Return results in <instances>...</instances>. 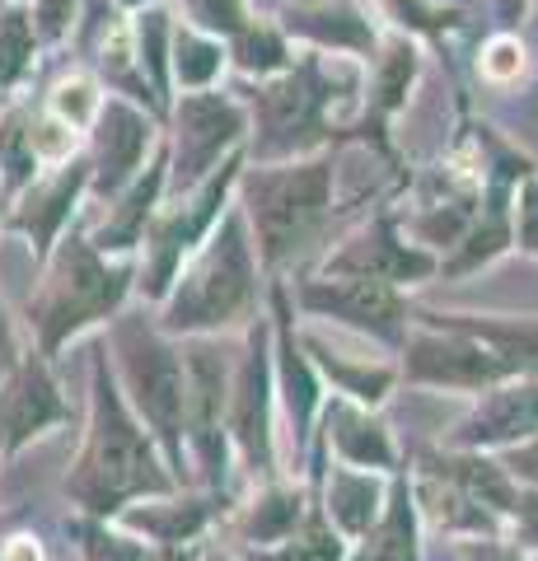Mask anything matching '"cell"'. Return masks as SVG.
Listing matches in <instances>:
<instances>
[{
    "mask_svg": "<svg viewBox=\"0 0 538 561\" xmlns=\"http://www.w3.org/2000/svg\"><path fill=\"white\" fill-rule=\"evenodd\" d=\"M164 468L169 463L154 454V440L131 416V402L117 393L108 365L99 356L94 393H90V435H84L76 472L66 478V496L90 519H113L136 496H169L179 478Z\"/></svg>",
    "mask_w": 538,
    "mask_h": 561,
    "instance_id": "1",
    "label": "cell"
},
{
    "mask_svg": "<svg viewBox=\"0 0 538 561\" xmlns=\"http://www.w3.org/2000/svg\"><path fill=\"white\" fill-rule=\"evenodd\" d=\"M164 332L173 337H211L230 323H249L257 313V253L249 243L244 210L216 220L202 249L183 262L179 280L164 295Z\"/></svg>",
    "mask_w": 538,
    "mask_h": 561,
    "instance_id": "2",
    "label": "cell"
},
{
    "mask_svg": "<svg viewBox=\"0 0 538 561\" xmlns=\"http://www.w3.org/2000/svg\"><path fill=\"white\" fill-rule=\"evenodd\" d=\"M43 262V286L28 295V328L38 332V351L51 360L84 328L117 319L131 290V272L113 267L84 234H61Z\"/></svg>",
    "mask_w": 538,
    "mask_h": 561,
    "instance_id": "3",
    "label": "cell"
},
{
    "mask_svg": "<svg viewBox=\"0 0 538 561\" xmlns=\"http://www.w3.org/2000/svg\"><path fill=\"white\" fill-rule=\"evenodd\" d=\"M333 183H337L333 154H314V160L305 154V160L257 164L239 173L244 216L257 234V257L267 267L290 262L328 225V216H333Z\"/></svg>",
    "mask_w": 538,
    "mask_h": 561,
    "instance_id": "4",
    "label": "cell"
},
{
    "mask_svg": "<svg viewBox=\"0 0 538 561\" xmlns=\"http://www.w3.org/2000/svg\"><path fill=\"white\" fill-rule=\"evenodd\" d=\"M337 70L342 57L328 61L323 51H309L282 76L257 80L253 90V150L263 164L305 160L328 136V103L337 99Z\"/></svg>",
    "mask_w": 538,
    "mask_h": 561,
    "instance_id": "5",
    "label": "cell"
},
{
    "mask_svg": "<svg viewBox=\"0 0 538 561\" xmlns=\"http://www.w3.org/2000/svg\"><path fill=\"white\" fill-rule=\"evenodd\" d=\"M113 351L123 365V383L150 440L164 449V463L183 472V402H187V375L183 351L169 342V332H154L146 319L123 313L113 323Z\"/></svg>",
    "mask_w": 538,
    "mask_h": 561,
    "instance_id": "6",
    "label": "cell"
},
{
    "mask_svg": "<svg viewBox=\"0 0 538 561\" xmlns=\"http://www.w3.org/2000/svg\"><path fill=\"white\" fill-rule=\"evenodd\" d=\"M239 160H225L211 179L197 183L183 202H173L169 210H154L146 225V262H141V290L150 300H164L169 286L179 280L183 262L202 249V239L216 230L220 206L230 197V187L239 183Z\"/></svg>",
    "mask_w": 538,
    "mask_h": 561,
    "instance_id": "7",
    "label": "cell"
},
{
    "mask_svg": "<svg viewBox=\"0 0 538 561\" xmlns=\"http://www.w3.org/2000/svg\"><path fill=\"white\" fill-rule=\"evenodd\" d=\"M249 131L244 103L216 90H193L173 108V150H169V183L193 192L216 173V164L230 154Z\"/></svg>",
    "mask_w": 538,
    "mask_h": 561,
    "instance_id": "8",
    "label": "cell"
},
{
    "mask_svg": "<svg viewBox=\"0 0 538 561\" xmlns=\"http://www.w3.org/2000/svg\"><path fill=\"white\" fill-rule=\"evenodd\" d=\"M183 375H187V402H183V440L202 459V478L225 486L230 468V431H225V408H230V370L220 360V346L211 337H193L183 346Z\"/></svg>",
    "mask_w": 538,
    "mask_h": 561,
    "instance_id": "9",
    "label": "cell"
},
{
    "mask_svg": "<svg viewBox=\"0 0 538 561\" xmlns=\"http://www.w3.org/2000/svg\"><path fill=\"white\" fill-rule=\"evenodd\" d=\"M272 342L267 328L257 323L249 332V346L239 356V370L230 375V408H225V431H230L234 454L253 472H272L276 440H272Z\"/></svg>",
    "mask_w": 538,
    "mask_h": 561,
    "instance_id": "10",
    "label": "cell"
},
{
    "mask_svg": "<svg viewBox=\"0 0 538 561\" xmlns=\"http://www.w3.org/2000/svg\"><path fill=\"white\" fill-rule=\"evenodd\" d=\"M295 300H300L309 313H319V319H337L346 328H360L379 342H403L408 305H403V290L385 286V280L319 276V280H305Z\"/></svg>",
    "mask_w": 538,
    "mask_h": 561,
    "instance_id": "11",
    "label": "cell"
},
{
    "mask_svg": "<svg viewBox=\"0 0 538 561\" xmlns=\"http://www.w3.org/2000/svg\"><path fill=\"white\" fill-rule=\"evenodd\" d=\"M154 146V122L131 99L103 94V108L90 127V187L99 197H117L136 173H141L146 150Z\"/></svg>",
    "mask_w": 538,
    "mask_h": 561,
    "instance_id": "12",
    "label": "cell"
},
{
    "mask_svg": "<svg viewBox=\"0 0 538 561\" xmlns=\"http://www.w3.org/2000/svg\"><path fill=\"white\" fill-rule=\"evenodd\" d=\"M534 435H538V375H519L482 389L473 412L455 426V445L488 454V449L525 445Z\"/></svg>",
    "mask_w": 538,
    "mask_h": 561,
    "instance_id": "13",
    "label": "cell"
},
{
    "mask_svg": "<svg viewBox=\"0 0 538 561\" xmlns=\"http://www.w3.org/2000/svg\"><path fill=\"white\" fill-rule=\"evenodd\" d=\"M431 272H436V257L398 239L393 216L370 220L366 230L352 234L323 262V276H366V280H385V286H398V290L426 280Z\"/></svg>",
    "mask_w": 538,
    "mask_h": 561,
    "instance_id": "14",
    "label": "cell"
},
{
    "mask_svg": "<svg viewBox=\"0 0 538 561\" xmlns=\"http://www.w3.org/2000/svg\"><path fill=\"white\" fill-rule=\"evenodd\" d=\"M57 421H66V402L47 370V356L24 351L20 365L5 375V389H0V454L24 449L33 435H43Z\"/></svg>",
    "mask_w": 538,
    "mask_h": 561,
    "instance_id": "15",
    "label": "cell"
},
{
    "mask_svg": "<svg viewBox=\"0 0 538 561\" xmlns=\"http://www.w3.org/2000/svg\"><path fill=\"white\" fill-rule=\"evenodd\" d=\"M90 192V160H66L57 164V173L47 179H33L24 192H20V206L10 210V230L28 239V249L47 257L51 243L66 234V225L76 216V202Z\"/></svg>",
    "mask_w": 538,
    "mask_h": 561,
    "instance_id": "16",
    "label": "cell"
},
{
    "mask_svg": "<svg viewBox=\"0 0 538 561\" xmlns=\"http://www.w3.org/2000/svg\"><path fill=\"white\" fill-rule=\"evenodd\" d=\"M286 33L314 43L319 51H375V24L370 14L352 0H295L286 10Z\"/></svg>",
    "mask_w": 538,
    "mask_h": 561,
    "instance_id": "17",
    "label": "cell"
},
{
    "mask_svg": "<svg viewBox=\"0 0 538 561\" xmlns=\"http://www.w3.org/2000/svg\"><path fill=\"white\" fill-rule=\"evenodd\" d=\"M164 187H169V154H160V160H154L146 173H136V179L113 197L108 220H103L99 234L90 239L94 249L103 257H108V253H131L136 243L146 239V225H150L154 210H160Z\"/></svg>",
    "mask_w": 538,
    "mask_h": 561,
    "instance_id": "18",
    "label": "cell"
},
{
    "mask_svg": "<svg viewBox=\"0 0 538 561\" xmlns=\"http://www.w3.org/2000/svg\"><path fill=\"white\" fill-rule=\"evenodd\" d=\"M328 449H337V459L346 468H370V472H389L393 468V445H389V431L370 416V408L360 402H328Z\"/></svg>",
    "mask_w": 538,
    "mask_h": 561,
    "instance_id": "19",
    "label": "cell"
},
{
    "mask_svg": "<svg viewBox=\"0 0 538 561\" xmlns=\"http://www.w3.org/2000/svg\"><path fill=\"white\" fill-rule=\"evenodd\" d=\"M272 300H276V356H282L276 360V370H272V379L282 383V393H286V412L295 421V445H305L309 421H314V412H319V379H314V370H309L305 346H295V337H290L286 290L272 286Z\"/></svg>",
    "mask_w": 538,
    "mask_h": 561,
    "instance_id": "20",
    "label": "cell"
},
{
    "mask_svg": "<svg viewBox=\"0 0 538 561\" xmlns=\"http://www.w3.org/2000/svg\"><path fill=\"white\" fill-rule=\"evenodd\" d=\"M385 501H389V491H385V478H379V472H370V468H346V463H337L333 472H328L323 515H328V524H333L337 534L360 538L379 519Z\"/></svg>",
    "mask_w": 538,
    "mask_h": 561,
    "instance_id": "21",
    "label": "cell"
},
{
    "mask_svg": "<svg viewBox=\"0 0 538 561\" xmlns=\"http://www.w3.org/2000/svg\"><path fill=\"white\" fill-rule=\"evenodd\" d=\"M352 561H416V496L412 482H393L385 511L360 534V552Z\"/></svg>",
    "mask_w": 538,
    "mask_h": 561,
    "instance_id": "22",
    "label": "cell"
},
{
    "mask_svg": "<svg viewBox=\"0 0 538 561\" xmlns=\"http://www.w3.org/2000/svg\"><path fill=\"white\" fill-rule=\"evenodd\" d=\"M305 351H309V360H314L319 370L333 379V389H337L346 402H360V408H379V402L389 398V389H393V370H389V365H356V360L337 356V351H328L319 337H309Z\"/></svg>",
    "mask_w": 538,
    "mask_h": 561,
    "instance_id": "23",
    "label": "cell"
},
{
    "mask_svg": "<svg viewBox=\"0 0 538 561\" xmlns=\"http://www.w3.org/2000/svg\"><path fill=\"white\" fill-rule=\"evenodd\" d=\"M300 519H305V491L300 486H267L244 511L239 529H244V538L257 542V548H276L282 538L300 529Z\"/></svg>",
    "mask_w": 538,
    "mask_h": 561,
    "instance_id": "24",
    "label": "cell"
},
{
    "mask_svg": "<svg viewBox=\"0 0 538 561\" xmlns=\"http://www.w3.org/2000/svg\"><path fill=\"white\" fill-rule=\"evenodd\" d=\"M131 47H136V66L150 84V94L160 108H169V51H173V28H169V14L164 10H136V24H131Z\"/></svg>",
    "mask_w": 538,
    "mask_h": 561,
    "instance_id": "25",
    "label": "cell"
},
{
    "mask_svg": "<svg viewBox=\"0 0 538 561\" xmlns=\"http://www.w3.org/2000/svg\"><path fill=\"white\" fill-rule=\"evenodd\" d=\"M38 150H33V113L24 103L0 108V183L5 192H24L38 179Z\"/></svg>",
    "mask_w": 538,
    "mask_h": 561,
    "instance_id": "26",
    "label": "cell"
},
{
    "mask_svg": "<svg viewBox=\"0 0 538 561\" xmlns=\"http://www.w3.org/2000/svg\"><path fill=\"white\" fill-rule=\"evenodd\" d=\"M220 70H225V47H220V38H211V33H202V28H173L169 76L179 80L187 94H193V90H211Z\"/></svg>",
    "mask_w": 538,
    "mask_h": 561,
    "instance_id": "27",
    "label": "cell"
},
{
    "mask_svg": "<svg viewBox=\"0 0 538 561\" xmlns=\"http://www.w3.org/2000/svg\"><path fill=\"white\" fill-rule=\"evenodd\" d=\"M206 505L211 501H187V505H146V511H123L131 529H146L150 542H193L206 529Z\"/></svg>",
    "mask_w": 538,
    "mask_h": 561,
    "instance_id": "28",
    "label": "cell"
},
{
    "mask_svg": "<svg viewBox=\"0 0 538 561\" xmlns=\"http://www.w3.org/2000/svg\"><path fill=\"white\" fill-rule=\"evenodd\" d=\"M412 76H416V47H412L408 38H393L385 51H379L375 90H370V108H375V117H389L393 108H403Z\"/></svg>",
    "mask_w": 538,
    "mask_h": 561,
    "instance_id": "29",
    "label": "cell"
},
{
    "mask_svg": "<svg viewBox=\"0 0 538 561\" xmlns=\"http://www.w3.org/2000/svg\"><path fill=\"white\" fill-rule=\"evenodd\" d=\"M230 57H234V66L244 70V76L272 80V76H282V70L290 66V47H286V38H282V28H267V24L253 20V24L230 43Z\"/></svg>",
    "mask_w": 538,
    "mask_h": 561,
    "instance_id": "30",
    "label": "cell"
},
{
    "mask_svg": "<svg viewBox=\"0 0 538 561\" xmlns=\"http://www.w3.org/2000/svg\"><path fill=\"white\" fill-rule=\"evenodd\" d=\"M33 47H38V33L24 5H0V90L24 80V70L33 66Z\"/></svg>",
    "mask_w": 538,
    "mask_h": 561,
    "instance_id": "31",
    "label": "cell"
},
{
    "mask_svg": "<svg viewBox=\"0 0 538 561\" xmlns=\"http://www.w3.org/2000/svg\"><path fill=\"white\" fill-rule=\"evenodd\" d=\"M263 561H342V538L323 511H305L300 529L276 542V552H267Z\"/></svg>",
    "mask_w": 538,
    "mask_h": 561,
    "instance_id": "32",
    "label": "cell"
},
{
    "mask_svg": "<svg viewBox=\"0 0 538 561\" xmlns=\"http://www.w3.org/2000/svg\"><path fill=\"white\" fill-rule=\"evenodd\" d=\"M99 108H103V94L90 76H66V80L51 84V94H47V113L57 122H66L76 136L94 127Z\"/></svg>",
    "mask_w": 538,
    "mask_h": 561,
    "instance_id": "33",
    "label": "cell"
},
{
    "mask_svg": "<svg viewBox=\"0 0 538 561\" xmlns=\"http://www.w3.org/2000/svg\"><path fill=\"white\" fill-rule=\"evenodd\" d=\"M183 14L193 20V28L211 33V38H239L249 24H253V10L249 0H179Z\"/></svg>",
    "mask_w": 538,
    "mask_h": 561,
    "instance_id": "34",
    "label": "cell"
},
{
    "mask_svg": "<svg viewBox=\"0 0 538 561\" xmlns=\"http://www.w3.org/2000/svg\"><path fill=\"white\" fill-rule=\"evenodd\" d=\"M80 538H84V557L90 561H141L146 548L127 534H113L108 519H84L80 524Z\"/></svg>",
    "mask_w": 538,
    "mask_h": 561,
    "instance_id": "35",
    "label": "cell"
},
{
    "mask_svg": "<svg viewBox=\"0 0 538 561\" xmlns=\"http://www.w3.org/2000/svg\"><path fill=\"white\" fill-rule=\"evenodd\" d=\"M76 14H80V0H33L28 20H33V33H38V43L51 47V43L71 38Z\"/></svg>",
    "mask_w": 538,
    "mask_h": 561,
    "instance_id": "36",
    "label": "cell"
},
{
    "mask_svg": "<svg viewBox=\"0 0 538 561\" xmlns=\"http://www.w3.org/2000/svg\"><path fill=\"white\" fill-rule=\"evenodd\" d=\"M511 243H519L525 253H538V179H534V173L515 187V202H511Z\"/></svg>",
    "mask_w": 538,
    "mask_h": 561,
    "instance_id": "37",
    "label": "cell"
},
{
    "mask_svg": "<svg viewBox=\"0 0 538 561\" xmlns=\"http://www.w3.org/2000/svg\"><path fill=\"white\" fill-rule=\"evenodd\" d=\"M389 10L398 14V24H412L416 33H445L459 24V10L426 5V0H389Z\"/></svg>",
    "mask_w": 538,
    "mask_h": 561,
    "instance_id": "38",
    "label": "cell"
},
{
    "mask_svg": "<svg viewBox=\"0 0 538 561\" xmlns=\"http://www.w3.org/2000/svg\"><path fill=\"white\" fill-rule=\"evenodd\" d=\"M519 70H525V47H519V38H511V33L492 38L488 57H482V76H488L492 84H511Z\"/></svg>",
    "mask_w": 538,
    "mask_h": 561,
    "instance_id": "39",
    "label": "cell"
},
{
    "mask_svg": "<svg viewBox=\"0 0 538 561\" xmlns=\"http://www.w3.org/2000/svg\"><path fill=\"white\" fill-rule=\"evenodd\" d=\"M511 529H515V548L538 552V491L534 486H519L515 511H511Z\"/></svg>",
    "mask_w": 538,
    "mask_h": 561,
    "instance_id": "40",
    "label": "cell"
},
{
    "mask_svg": "<svg viewBox=\"0 0 538 561\" xmlns=\"http://www.w3.org/2000/svg\"><path fill=\"white\" fill-rule=\"evenodd\" d=\"M501 468L511 472L515 486H534L538 491V435H534V440H525V445L501 449Z\"/></svg>",
    "mask_w": 538,
    "mask_h": 561,
    "instance_id": "41",
    "label": "cell"
},
{
    "mask_svg": "<svg viewBox=\"0 0 538 561\" xmlns=\"http://www.w3.org/2000/svg\"><path fill=\"white\" fill-rule=\"evenodd\" d=\"M24 356V346H20V332H14L10 323V313H5V300H0V379H5L14 365H20Z\"/></svg>",
    "mask_w": 538,
    "mask_h": 561,
    "instance_id": "42",
    "label": "cell"
},
{
    "mask_svg": "<svg viewBox=\"0 0 538 561\" xmlns=\"http://www.w3.org/2000/svg\"><path fill=\"white\" fill-rule=\"evenodd\" d=\"M468 561H525L519 548H506L501 538H482L478 548H468Z\"/></svg>",
    "mask_w": 538,
    "mask_h": 561,
    "instance_id": "43",
    "label": "cell"
},
{
    "mask_svg": "<svg viewBox=\"0 0 538 561\" xmlns=\"http://www.w3.org/2000/svg\"><path fill=\"white\" fill-rule=\"evenodd\" d=\"M141 561H202V552L193 548V542H160V548L146 552Z\"/></svg>",
    "mask_w": 538,
    "mask_h": 561,
    "instance_id": "44",
    "label": "cell"
},
{
    "mask_svg": "<svg viewBox=\"0 0 538 561\" xmlns=\"http://www.w3.org/2000/svg\"><path fill=\"white\" fill-rule=\"evenodd\" d=\"M0 561H47V557H43V548L33 538H10L5 552H0Z\"/></svg>",
    "mask_w": 538,
    "mask_h": 561,
    "instance_id": "45",
    "label": "cell"
},
{
    "mask_svg": "<svg viewBox=\"0 0 538 561\" xmlns=\"http://www.w3.org/2000/svg\"><path fill=\"white\" fill-rule=\"evenodd\" d=\"M496 14H501V24L506 28H515L529 14V0H496Z\"/></svg>",
    "mask_w": 538,
    "mask_h": 561,
    "instance_id": "46",
    "label": "cell"
},
{
    "mask_svg": "<svg viewBox=\"0 0 538 561\" xmlns=\"http://www.w3.org/2000/svg\"><path fill=\"white\" fill-rule=\"evenodd\" d=\"M117 10H146V5H154V0H113Z\"/></svg>",
    "mask_w": 538,
    "mask_h": 561,
    "instance_id": "47",
    "label": "cell"
},
{
    "mask_svg": "<svg viewBox=\"0 0 538 561\" xmlns=\"http://www.w3.org/2000/svg\"><path fill=\"white\" fill-rule=\"evenodd\" d=\"M0 220H5V183H0Z\"/></svg>",
    "mask_w": 538,
    "mask_h": 561,
    "instance_id": "48",
    "label": "cell"
},
{
    "mask_svg": "<svg viewBox=\"0 0 538 561\" xmlns=\"http://www.w3.org/2000/svg\"><path fill=\"white\" fill-rule=\"evenodd\" d=\"M0 5H24V0H0Z\"/></svg>",
    "mask_w": 538,
    "mask_h": 561,
    "instance_id": "49",
    "label": "cell"
},
{
    "mask_svg": "<svg viewBox=\"0 0 538 561\" xmlns=\"http://www.w3.org/2000/svg\"><path fill=\"white\" fill-rule=\"evenodd\" d=\"M211 561H230V557H211Z\"/></svg>",
    "mask_w": 538,
    "mask_h": 561,
    "instance_id": "50",
    "label": "cell"
}]
</instances>
